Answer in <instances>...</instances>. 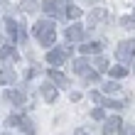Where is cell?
<instances>
[{"instance_id": "cell-1", "label": "cell", "mask_w": 135, "mask_h": 135, "mask_svg": "<svg viewBox=\"0 0 135 135\" xmlns=\"http://www.w3.org/2000/svg\"><path fill=\"white\" fill-rule=\"evenodd\" d=\"M32 35H35L44 47H52L54 42H57V32H54V22H52V20L37 22V25L32 27Z\"/></svg>"}, {"instance_id": "cell-2", "label": "cell", "mask_w": 135, "mask_h": 135, "mask_svg": "<svg viewBox=\"0 0 135 135\" xmlns=\"http://www.w3.org/2000/svg\"><path fill=\"white\" fill-rule=\"evenodd\" d=\"M115 57L120 61H133L135 57V39H125V42H120L115 47Z\"/></svg>"}, {"instance_id": "cell-3", "label": "cell", "mask_w": 135, "mask_h": 135, "mask_svg": "<svg viewBox=\"0 0 135 135\" xmlns=\"http://www.w3.org/2000/svg\"><path fill=\"white\" fill-rule=\"evenodd\" d=\"M71 54V47H61V49H49L47 52V61L52 66H61L66 61V57Z\"/></svg>"}, {"instance_id": "cell-4", "label": "cell", "mask_w": 135, "mask_h": 135, "mask_svg": "<svg viewBox=\"0 0 135 135\" xmlns=\"http://www.w3.org/2000/svg\"><path fill=\"white\" fill-rule=\"evenodd\" d=\"M64 7H66V3H52V0H47L42 5V10L49 15V17H64Z\"/></svg>"}, {"instance_id": "cell-5", "label": "cell", "mask_w": 135, "mask_h": 135, "mask_svg": "<svg viewBox=\"0 0 135 135\" xmlns=\"http://www.w3.org/2000/svg\"><path fill=\"white\" fill-rule=\"evenodd\" d=\"M66 39L69 42H81V39L86 37V30L81 27V25H71V27H66Z\"/></svg>"}, {"instance_id": "cell-6", "label": "cell", "mask_w": 135, "mask_h": 135, "mask_svg": "<svg viewBox=\"0 0 135 135\" xmlns=\"http://www.w3.org/2000/svg\"><path fill=\"white\" fill-rule=\"evenodd\" d=\"M5 98L10 101V103H15V106H25V101H27L25 91H17V89H7L5 91Z\"/></svg>"}, {"instance_id": "cell-7", "label": "cell", "mask_w": 135, "mask_h": 135, "mask_svg": "<svg viewBox=\"0 0 135 135\" xmlns=\"http://www.w3.org/2000/svg\"><path fill=\"white\" fill-rule=\"evenodd\" d=\"M15 79H17V74H15L12 66H3V69H0V84H3V86H12Z\"/></svg>"}, {"instance_id": "cell-8", "label": "cell", "mask_w": 135, "mask_h": 135, "mask_svg": "<svg viewBox=\"0 0 135 135\" xmlns=\"http://www.w3.org/2000/svg\"><path fill=\"white\" fill-rule=\"evenodd\" d=\"M47 76H49V81L57 84V86H69L66 74H61V71H57V69H49V71H47Z\"/></svg>"}, {"instance_id": "cell-9", "label": "cell", "mask_w": 135, "mask_h": 135, "mask_svg": "<svg viewBox=\"0 0 135 135\" xmlns=\"http://www.w3.org/2000/svg\"><path fill=\"white\" fill-rule=\"evenodd\" d=\"M120 118H108V120H106V125H103V133H106V135H113V133H118V130H120Z\"/></svg>"}, {"instance_id": "cell-10", "label": "cell", "mask_w": 135, "mask_h": 135, "mask_svg": "<svg viewBox=\"0 0 135 135\" xmlns=\"http://www.w3.org/2000/svg\"><path fill=\"white\" fill-rule=\"evenodd\" d=\"M42 96H44V101H47V103H54L59 93H57V89H52V86L47 84V86H42Z\"/></svg>"}, {"instance_id": "cell-11", "label": "cell", "mask_w": 135, "mask_h": 135, "mask_svg": "<svg viewBox=\"0 0 135 135\" xmlns=\"http://www.w3.org/2000/svg\"><path fill=\"white\" fill-rule=\"evenodd\" d=\"M101 49H103V44H101V42H86V44L81 47V52H84V54H98Z\"/></svg>"}, {"instance_id": "cell-12", "label": "cell", "mask_w": 135, "mask_h": 135, "mask_svg": "<svg viewBox=\"0 0 135 135\" xmlns=\"http://www.w3.org/2000/svg\"><path fill=\"white\" fill-rule=\"evenodd\" d=\"M74 71H76V74H81V76H86V74H89V61H86V59H76L74 61Z\"/></svg>"}, {"instance_id": "cell-13", "label": "cell", "mask_w": 135, "mask_h": 135, "mask_svg": "<svg viewBox=\"0 0 135 135\" xmlns=\"http://www.w3.org/2000/svg\"><path fill=\"white\" fill-rule=\"evenodd\" d=\"M106 17H108V12L103 10V7H96V10L91 12V27L96 25V22H101V20H106Z\"/></svg>"}, {"instance_id": "cell-14", "label": "cell", "mask_w": 135, "mask_h": 135, "mask_svg": "<svg viewBox=\"0 0 135 135\" xmlns=\"http://www.w3.org/2000/svg\"><path fill=\"white\" fill-rule=\"evenodd\" d=\"M64 15H66V17H71V20H79V17L84 15V10H81V7H74V5H66Z\"/></svg>"}, {"instance_id": "cell-15", "label": "cell", "mask_w": 135, "mask_h": 135, "mask_svg": "<svg viewBox=\"0 0 135 135\" xmlns=\"http://www.w3.org/2000/svg\"><path fill=\"white\" fill-rule=\"evenodd\" d=\"M110 76H113V79L128 76V66H110Z\"/></svg>"}, {"instance_id": "cell-16", "label": "cell", "mask_w": 135, "mask_h": 135, "mask_svg": "<svg viewBox=\"0 0 135 135\" xmlns=\"http://www.w3.org/2000/svg\"><path fill=\"white\" fill-rule=\"evenodd\" d=\"M22 120H25V115L15 113V115H10V118H7V125H10V128H20V125H22Z\"/></svg>"}, {"instance_id": "cell-17", "label": "cell", "mask_w": 135, "mask_h": 135, "mask_svg": "<svg viewBox=\"0 0 135 135\" xmlns=\"http://www.w3.org/2000/svg\"><path fill=\"white\" fill-rule=\"evenodd\" d=\"M20 5H22V10H25V12H35V10H39V5L35 3V0H20Z\"/></svg>"}, {"instance_id": "cell-18", "label": "cell", "mask_w": 135, "mask_h": 135, "mask_svg": "<svg viewBox=\"0 0 135 135\" xmlns=\"http://www.w3.org/2000/svg\"><path fill=\"white\" fill-rule=\"evenodd\" d=\"M101 103H103L106 108H113V110H120V108H123V103H120V101H110V98H103Z\"/></svg>"}, {"instance_id": "cell-19", "label": "cell", "mask_w": 135, "mask_h": 135, "mask_svg": "<svg viewBox=\"0 0 135 135\" xmlns=\"http://www.w3.org/2000/svg\"><path fill=\"white\" fill-rule=\"evenodd\" d=\"M120 25L125 30H135V17H120Z\"/></svg>"}, {"instance_id": "cell-20", "label": "cell", "mask_w": 135, "mask_h": 135, "mask_svg": "<svg viewBox=\"0 0 135 135\" xmlns=\"http://www.w3.org/2000/svg\"><path fill=\"white\" fill-rule=\"evenodd\" d=\"M118 89H120V86H118V84H115V81H108V84H106V86H103V91H106V93H115V91H118Z\"/></svg>"}, {"instance_id": "cell-21", "label": "cell", "mask_w": 135, "mask_h": 135, "mask_svg": "<svg viewBox=\"0 0 135 135\" xmlns=\"http://www.w3.org/2000/svg\"><path fill=\"white\" fill-rule=\"evenodd\" d=\"M103 115H106V110H103V108H93V113H91L93 120H103Z\"/></svg>"}, {"instance_id": "cell-22", "label": "cell", "mask_w": 135, "mask_h": 135, "mask_svg": "<svg viewBox=\"0 0 135 135\" xmlns=\"http://www.w3.org/2000/svg\"><path fill=\"white\" fill-rule=\"evenodd\" d=\"M120 133L123 135H135V125H120Z\"/></svg>"}, {"instance_id": "cell-23", "label": "cell", "mask_w": 135, "mask_h": 135, "mask_svg": "<svg viewBox=\"0 0 135 135\" xmlns=\"http://www.w3.org/2000/svg\"><path fill=\"white\" fill-rule=\"evenodd\" d=\"M96 69H98V71H106V69H108V61H106V59L101 57V59L96 61Z\"/></svg>"}, {"instance_id": "cell-24", "label": "cell", "mask_w": 135, "mask_h": 135, "mask_svg": "<svg viewBox=\"0 0 135 135\" xmlns=\"http://www.w3.org/2000/svg\"><path fill=\"white\" fill-rule=\"evenodd\" d=\"M91 101H96V103H101V101H103V96H101L98 91H91Z\"/></svg>"}, {"instance_id": "cell-25", "label": "cell", "mask_w": 135, "mask_h": 135, "mask_svg": "<svg viewBox=\"0 0 135 135\" xmlns=\"http://www.w3.org/2000/svg\"><path fill=\"white\" fill-rule=\"evenodd\" d=\"M74 135H89V133H86L84 128H79V130H74Z\"/></svg>"}]
</instances>
